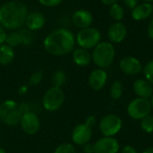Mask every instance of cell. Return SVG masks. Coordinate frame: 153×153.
<instances>
[{"label": "cell", "mask_w": 153, "mask_h": 153, "mask_svg": "<svg viewBox=\"0 0 153 153\" xmlns=\"http://www.w3.org/2000/svg\"><path fill=\"white\" fill-rule=\"evenodd\" d=\"M153 13V4L152 3L139 4L134 10H132V17L135 21H143L149 18Z\"/></svg>", "instance_id": "cell-19"}, {"label": "cell", "mask_w": 153, "mask_h": 153, "mask_svg": "<svg viewBox=\"0 0 153 153\" xmlns=\"http://www.w3.org/2000/svg\"><path fill=\"white\" fill-rule=\"evenodd\" d=\"M72 58L76 65L81 67H85L89 65L90 63L91 62V54L87 49L78 48L73 50Z\"/></svg>", "instance_id": "cell-18"}, {"label": "cell", "mask_w": 153, "mask_h": 153, "mask_svg": "<svg viewBox=\"0 0 153 153\" xmlns=\"http://www.w3.org/2000/svg\"><path fill=\"white\" fill-rule=\"evenodd\" d=\"M15 57V52L13 48L6 45L5 43L0 46V65H9L13 63Z\"/></svg>", "instance_id": "cell-20"}, {"label": "cell", "mask_w": 153, "mask_h": 153, "mask_svg": "<svg viewBox=\"0 0 153 153\" xmlns=\"http://www.w3.org/2000/svg\"><path fill=\"white\" fill-rule=\"evenodd\" d=\"M40 4L45 7H56L58 6L63 0H38Z\"/></svg>", "instance_id": "cell-30"}, {"label": "cell", "mask_w": 153, "mask_h": 153, "mask_svg": "<svg viewBox=\"0 0 153 153\" xmlns=\"http://www.w3.org/2000/svg\"><path fill=\"white\" fill-rule=\"evenodd\" d=\"M133 89L139 98L149 100L153 95V85L146 79H137L133 84Z\"/></svg>", "instance_id": "cell-17"}, {"label": "cell", "mask_w": 153, "mask_h": 153, "mask_svg": "<svg viewBox=\"0 0 153 153\" xmlns=\"http://www.w3.org/2000/svg\"><path fill=\"white\" fill-rule=\"evenodd\" d=\"M152 109V104L149 100L138 97L128 104L127 114L133 119L142 120L143 117L150 115Z\"/></svg>", "instance_id": "cell-8"}, {"label": "cell", "mask_w": 153, "mask_h": 153, "mask_svg": "<svg viewBox=\"0 0 153 153\" xmlns=\"http://www.w3.org/2000/svg\"><path fill=\"white\" fill-rule=\"evenodd\" d=\"M82 153H83V152H82Z\"/></svg>", "instance_id": "cell-44"}, {"label": "cell", "mask_w": 153, "mask_h": 153, "mask_svg": "<svg viewBox=\"0 0 153 153\" xmlns=\"http://www.w3.org/2000/svg\"><path fill=\"white\" fill-rule=\"evenodd\" d=\"M143 153H153V147H149V148L145 149Z\"/></svg>", "instance_id": "cell-39"}, {"label": "cell", "mask_w": 153, "mask_h": 153, "mask_svg": "<svg viewBox=\"0 0 153 153\" xmlns=\"http://www.w3.org/2000/svg\"><path fill=\"white\" fill-rule=\"evenodd\" d=\"M109 15L111 16V18L113 20H115L117 22H121L124 19V16H125V9L118 3L110 5Z\"/></svg>", "instance_id": "cell-22"}, {"label": "cell", "mask_w": 153, "mask_h": 153, "mask_svg": "<svg viewBox=\"0 0 153 153\" xmlns=\"http://www.w3.org/2000/svg\"><path fill=\"white\" fill-rule=\"evenodd\" d=\"M123 121L116 114H108L103 117L99 123V129L105 137H114L122 129Z\"/></svg>", "instance_id": "cell-7"}, {"label": "cell", "mask_w": 153, "mask_h": 153, "mask_svg": "<svg viewBox=\"0 0 153 153\" xmlns=\"http://www.w3.org/2000/svg\"><path fill=\"white\" fill-rule=\"evenodd\" d=\"M96 122H97V120H96V117H94V116H89L86 119H85V124L87 125V126H89L90 127H93L95 125H96Z\"/></svg>", "instance_id": "cell-32"}, {"label": "cell", "mask_w": 153, "mask_h": 153, "mask_svg": "<svg viewBox=\"0 0 153 153\" xmlns=\"http://www.w3.org/2000/svg\"><path fill=\"white\" fill-rule=\"evenodd\" d=\"M0 153H7L5 152V150L4 149H3L2 147H0Z\"/></svg>", "instance_id": "cell-40"}, {"label": "cell", "mask_w": 153, "mask_h": 153, "mask_svg": "<svg viewBox=\"0 0 153 153\" xmlns=\"http://www.w3.org/2000/svg\"><path fill=\"white\" fill-rule=\"evenodd\" d=\"M46 23V18L45 16L39 13V12H30L28 13L26 20H25V25L26 28L31 31L39 30L44 27Z\"/></svg>", "instance_id": "cell-16"}, {"label": "cell", "mask_w": 153, "mask_h": 153, "mask_svg": "<svg viewBox=\"0 0 153 153\" xmlns=\"http://www.w3.org/2000/svg\"><path fill=\"white\" fill-rule=\"evenodd\" d=\"M6 35H7L6 30L0 25V46L3 45V44H4L5 39H6Z\"/></svg>", "instance_id": "cell-34"}, {"label": "cell", "mask_w": 153, "mask_h": 153, "mask_svg": "<svg viewBox=\"0 0 153 153\" xmlns=\"http://www.w3.org/2000/svg\"><path fill=\"white\" fill-rule=\"evenodd\" d=\"M150 101H151V104H152V108H153V95L152 96V98H151V100H150Z\"/></svg>", "instance_id": "cell-42"}, {"label": "cell", "mask_w": 153, "mask_h": 153, "mask_svg": "<svg viewBox=\"0 0 153 153\" xmlns=\"http://www.w3.org/2000/svg\"><path fill=\"white\" fill-rule=\"evenodd\" d=\"M4 43L8 46L12 47V48H16V47L22 45V38L21 33L18 31H14V30L7 33Z\"/></svg>", "instance_id": "cell-21"}, {"label": "cell", "mask_w": 153, "mask_h": 153, "mask_svg": "<svg viewBox=\"0 0 153 153\" xmlns=\"http://www.w3.org/2000/svg\"><path fill=\"white\" fill-rule=\"evenodd\" d=\"M143 72L145 79L153 85V59L149 61L143 68Z\"/></svg>", "instance_id": "cell-28"}, {"label": "cell", "mask_w": 153, "mask_h": 153, "mask_svg": "<svg viewBox=\"0 0 153 153\" xmlns=\"http://www.w3.org/2000/svg\"><path fill=\"white\" fill-rule=\"evenodd\" d=\"M51 81H52L53 86L58 87V88H63V86H65V84L66 83L67 77H66V74L64 71L56 70L53 74Z\"/></svg>", "instance_id": "cell-23"}, {"label": "cell", "mask_w": 153, "mask_h": 153, "mask_svg": "<svg viewBox=\"0 0 153 153\" xmlns=\"http://www.w3.org/2000/svg\"><path fill=\"white\" fill-rule=\"evenodd\" d=\"M124 92V86L120 81H115L110 88V96L112 100H118L121 99Z\"/></svg>", "instance_id": "cell-24"}, {"label": "cell", "mask_w": 153, "mask_h": 153, "mask_svg": "<svg viewBox=\"0 0 153 153\" xmlns=\"http://www.w3.org/2000/svg\"><path fill=\"white\" fill-rule=\"evenodd\" d=\"M72 22L76 28L80 30L89 28L93 22V16L90 11L80 9L73 13Z\"/></svg>", "instance_id": "cell-14"}, {"label": "cell", "mask_w": 153, "mask_h": 153, "mask_svg": "<svg viewBox=\"0 0 153 153\" xmlns=\"http://www.w3.org/2000/svg\"><path fill=\"white\" fill-rule=\"evenodd\" d=\"M118 1L119 0H101V2H102V4H104L105 5H112V4H117V3H118Z\"/></svg>", "instance_id": "cell-37"}, {"label": "cell", "mask_w": 153, "mask_h": 153, "mask_svg": "<svg viewBox=\"0 0 153 153\" xmlns=\"http://www.w3.org/2000/svg\"><path fill=\"white\" fill-rule=\"evenodd\" d=\"M31 30H22V31H20L22 38V44L24 45H30L31 44L32 40H33V36L32 33L30 32Z\"/></svg>", "instance_id": "cell-29"}, {"label": "cell", "mask_w": 153, "mask_h": 153, "mask_svg": "<svg viewBox=\"0 0 153 153\" xmlns=\"http://www.w3.org/2000/svg\"><path fill=\"white\" fill-rule=\"evenodd\" d=\"M141 128L146 134L153 133V116L148 115L141 120Z\"/></svg>", "instance_id": "cell-25"}, {"label": "cell", "mask_w": 153, "mask_h": 153, "mask_svg": "<svg viewBox=\"0 0 153 153\" xmlns=\"http://www.w3.org/2000/svg\"><path fill=\"white\" fill-rule=\"evenodd\" d=\"M122 153H138V152L134 147L131 145H126L122 150Z\"/></svg>", "instance_id": "cell-35"}, {"label": "cell", "mask_w": 153, "mask_h": 153, "mask_svg": "<svg viewBox=\"0 0 153 153\" xmlns=\"http://www.w3.org/2000/svg\"><path fill=\"white\" fill-rule=\"evenodd\" d=\"M116 51L113 44L108 41H100L93 49L91 53V61L99 68L109 67L115 59Z\"/></svg>", "instance_id": "cell-3"}, {"label": "cell", "mask_w": 153, "mask_h": 153, "mask_svg": "<svg viewBox=\"0 0 153 153\" xmlns=\"http://www.w3.org/2000/svg\"><path fill=\"white\" fill-rule=\"evenodd\" d=\"M83 153H94V143H88L82 146Z\"/></svg>", "instance_id": "cell-33"}, {"label": "cell", "mask_w": 153, "mask_h": 153, "mask_svg": "<svg viewBox=\"0 0 153 153\" xmlns=\"http://www.w3.org/2000/svg\"><path fill=\"white\" fill-rule=\"evenodd\" d=\"M75 37L74 33L65 28H59L49 32L43 40L45 50L56 56L67 55L74 49Z\"/></svg>", "instance_id": "cell-1"}, {"label": "cell", "mask_w": 153, "mask_h": 153, "mask_svg": "<svg viewBox=\"0 0 153 153\" xmlns=\"http://www.w3.org/2000/svg\"><path fill=\"white\" fill-rule=\"evenodd\" d=\"M27 91H28V87L25 86V85L20 87V89H19V91H18V92H19L20 94H25Z\"/></svg>", "instance_id": "cell-38"}, {"label": "cell", "mask_w": 153, "mask_h": 153, "mask_svg": "<svg viewBox=\"0 0 153 153\" xmlns=\"http://www.w3.org/2000/svg\"><path fill=\"white\" fill-rule=\"evenodd\" d=\"M27 14L28 8L22 2H6L0 6V25L5 30H17L25 23Z\"/></svg>", "instance_id": "cell-2"}, {"label": "cell", "mask_w": 153, "mask_h": 153, "mask_svg": "<svg viewBox=\"0 0 153 153\" xmlns=\"http://www.w3.org/2000/svg\"><path fill=\"white\" fill-rule=\"evenodd\" d=\"M54 153H76V150L74 144L69 143H64L59 144L56 148Z\"/></svg>", "instance_id": "cell-27"}, {"label": "cell", "mask_w": 153, "mask_h": 153, "mask_svg": "<svg viewBox=\"0 0 153 153\" xmlns=\"http://www.w3.org/2000/svg\"><path fill=\"white\" fill-rule=\"evenodd\" d=\"M19 125L24 134L34 135L40 128V120L39 116L34 111L30 110L22 114Z\"/></svg>", "instance_id": "cell-9"}, {"label": "cell", "mask_w": 153, "mask_h": 153, "mask_svg": "<svg viewBox=\"0 0 153 153\" xmlns=\"http://www.w3.org/2000/svg\"><path fill=\"white\" fill-rule=\"evenodd\" d=\"M0 1H4V0H0Z\"/></svg>", "instance_id": "cell-43"}, {"label": "cell", "mask_w": 153, "mask_h": 153, "mask_svg": "<svg viewBox=\"0 0 153 153\" xmlns=\"http://www.w3.org/2000/svg\"><path fill=\"white\" fill-rule=\"evenodd\" d=\"M125 5L131 10H134L138 4H139V0H122Z\"/></svg>", "instance_id": "cell-31"}, {"label": "cell", "mask_w": 153, "mask_h": 153, "mask_svg": "<svg viewBox=\"0 0 153 153\" xmlns=\"http://www.w3.org/2000/svg\"><path fill=\"white\" fill-rule=\"evenodd\" d=\"M147 34H148L149 38L153 40V18L152 19V21L149 23V26L147 28Z\"/></svg>", "instance_id": "cell-36"}, {"label": "cell", "mask_w": 153, "mask_h": 153, "mask_svg": "<svg viewBox=\"0 0 153 153\" xmlns=\"http://www.w3.org/2000/svg\"><path fill=\"white\" fill-rule=\"evenodd\" d=\"M65 96L62 88L52 86L46 91L42 97V106L48 112L57 111L65 103Z\"/></svg>", "instance_id": "cell-5"}, {"label": "cell", "mask_w": 153, "mask_h": 153, "mask_svg": "<svg viewBox=\"0 0 153 153\" xmlns=\"http://www.w3.org/2000/svg\"><path fill=\"white\" fill-rule=\"evenodd\" d=\"M120 145L114 137H101L94 143V153H117Z\"/></svg>", "instance_id": "cell-12"}, {"label": "cell", "mask_w": 153, "mask_h": 153, "mask_svg": "<svg viewBox=\"0 0 153 153\" xmlns=\"http://www.w3.org/2000/svg\"><path fill=\"white\" fill-rule=\"evenodd\" d=\"M44 77V72L43 70H38V71H35L30 77L29 79V84L30 86H37L39 85L42 79Z\"/></svg>", "instance_id": "cell-26"}, {"label": "cell", "mask_w": 153, "mask_h": 153, "mask_svg": "<svg viewBox=\"0 0 153 153\" xmlns=\"http://www.w3.org/2000/svg\"><path fill=\"white\" fill-rule=\"evenodd\" d=\"M127 34L126 25L122 22H116L110 25L108 30V37L113 44H118L125 40Z\"/></svg>", "instance_id": "cell-15"}, {"label": "cell", "mask_w": 153, "mask_h": 153, "mask_svg": "<svg viewBox=\"0 0 153 153\" xmlns=\"http://www.w3.org/2000/svg\"><path fill=\"white\" fill-rule=\"evenodd\" d=\"M22 112L20 103L13 100H5L0 104V122L8 126L19 125Z\"/></svg>", "instance_id": "cell-4"}, {"label": "cell", "mask_w": 153, "mask_h": 153, "mask_svg": "<svg viewBox=\"0 0 153 153\" xmlns=\"http://www.w3.org/2000/svg\"><path fill=\"white\" fill-rule=\"evenodd\" d=\"M142 1H143V2H146V3H153V0H142Z\"/></svg>", "instance_id": "cell-41"}, {"label": "cell", "mask_w": 153, "mask_h": 153, "mask_svg": "<svg viewBox=\"0 0 153 153\" xmlns=\"http://www.w3.org/2000/svg\"><path fill=\"white\" fill-rule=\"evenodd\" d=\"M101 40L100 31L93 27L80 30L75 37V42L79 48L84 49H93Z\"/></svg>", "instance_id": "cell-6"}, {"label": "cell", "mask_w": 153, "mask_h": 153, "mask_svg": "<svg viewBox=\"0 0 153 153\" xmlns=\"http://www.w3.org/2000/svg\"><path fill=\"white\" fill-rule=\"evenodd\" d=\"M92 134V128L87 126L85 123H81L74 127L71 134V138L75 145L83 146L90 143Z\"/></svg>", "instance_id": "cell-10"}, {"label": "cell", "mask_w": 153, "mask_h": 153, "mask_svg": "<svg viewBox=\"0 0 153 153\" xmlns=\"http://www.w3.org/2000/svg\"><path fill=\"white\" fill-rule=\"evenodd\" d=\"M108 73L105 69L97 68L94 69L89 76V85L93 91L102 90L108 82Z\"/></svg>", "instance_id": "cell-13"}, {"label": "cell", "mask_w": 153, "mask_h": 153, "mask_svg": "<svg viewBox=\"0 0 153 153\" xmlns=\"http://www.w3.org/2000/svg\"><path fill=\"white\" fill-rule=\"evenodd\" d=\"M120 70L127 75H137L143 71L141 61L134 56H125L119 62Z\"/></svg>", "instance_id": "cell-11"}]
</instances>
